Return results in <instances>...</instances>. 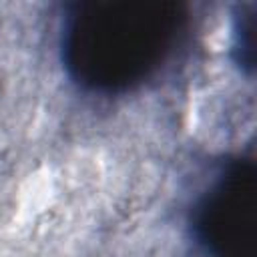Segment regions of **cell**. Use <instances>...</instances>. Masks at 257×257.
Wrapping results in <instances>:
<instances>
[{
    "mask_svg": "<svg viewBox=\"0 0 257 257\" xmlns=\"http://www.w3.org/2000/svg\"><path fill=\"white\" fill-rule=\"evenodd\" d=\"M235 54L239 66L253 70L255 66V46H257V16H255V6H245L241 8L235 24Z\"/></svg>",
    "mask_w": 257,
    "mask_h": 257,
    "instance_id": "3957f363",
    "label": "cell"
},
{
    "mask_svg": "<svg viewBox=\"0 0 257 257\" xmlns=\"http://www.w3.org/2000/svg\"><path fill=\"white\" fill-rule=\"evenodd\" d=\"M189 227L203 257L257 255V167L227 159L191 207Z\"/></svg>",
    "mask_w": 257,
    "mask_h": 257,
    "instance_id": "7a4b0ae2",
    "label": "cell"
},
{
    "mask_svg": "<svg viewBox=\"0 0 257 257\" xmlns=\"http://www.w3.org/2000/svg\"><path fill=\"white\" fill-rule=\"evenodd\" d=\"M187 28L189 12L175 0L74 2L60 26V60L80 88L120 94L153 78Z\"/></svg>",
    "mask_w": 257,
    "mask_h": 257,
    "instance_id": "6da1fadb",
    "label": "cell"
}]
</instances>
